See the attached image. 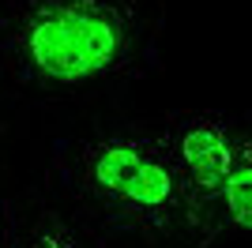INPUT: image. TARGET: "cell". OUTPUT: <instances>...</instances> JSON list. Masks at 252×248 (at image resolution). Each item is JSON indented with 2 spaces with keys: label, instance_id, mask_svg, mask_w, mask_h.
<instances>
[{
  "label": "cell",
  "instance_id": "obj_1",
  "mask_svg": "<svg viewBox=\"0 0 252 248\" xmlns=\"http://www.w3.org/2000/svg\"><path fill=\"white\" fill-rule=\"evenodd\" d=\"M143 41L136 0H19L4 45L42 87H91L125 72Z\"/></svg>",
  "mask_w": 252,
  "mask_h": 248
},
{
  "label": "cell",
  "instance_id": "obj_2",
  "mask_svg": "<svg viewBox=\"0 0 252 248\" xmlns=\"http://www.w3.org/2000/svg\"><path fill=\"white\" fill-rule=\"evenodd\" d=\"M75 185L109 222L155 233L185 215L166 135H102L79 147Z\"/></svg>",
  "mask_w": 252,
  "mask_h": 248
},
{
  "label": "cell",
  "instance_id": "obj_3",
  "mask_svg": "<svg viewBox=\"0 0 252 248\" xmlns=\"http://www.w3.org/2000/svg\"><path fill=\"white\" fill-rule=\"evenodd\" d=\"M162 135L185 196V215H207L211 207L222 203V185H226L241 132L219 113H189Z\"/></svg>",
  "mask_w": 252,
  "mask_h": 248
},
{
  "label": "cell",
  "instance_id": "obj_4",
  "mask_svg": "<svg viewBox=\"0 0 252 248\" xmlns=\"http://www.w3.org/2000/svg\"><path fill=\"white\" fill-rule=\"evenodd\" d=\"M11 248H94L64 215L49 207H31L11 226Z\"/></svg>",
  "mask_w": 252,
  "mask_h": 248
},
{
  "label": "cell",
  "instance_id": "obj_5",
  "mask_svg": "<svg viewBox=\"0 0 252 248\" xmlns=\"http://www.w3.org/2000/svg\"><path fill=\"white\" fill-rule=\"evenodd\" d=\"M222 207H226L233 226L252 229V135L245 132L237 139L230 173H226V185H222Z\"/></svg>",
  "mask_w": 252,
  "mask_h": 248
}]
</instances>
